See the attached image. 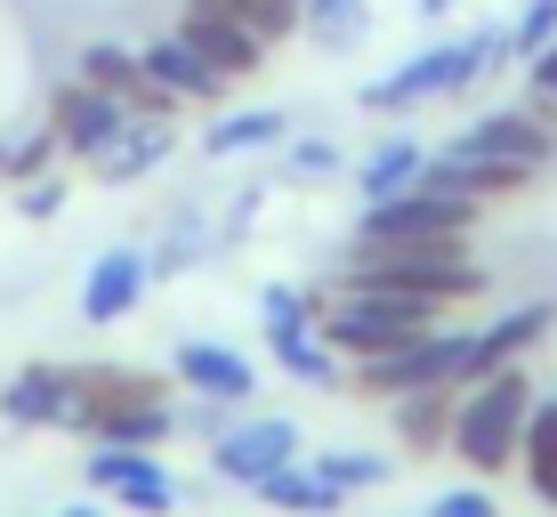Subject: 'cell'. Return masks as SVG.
Here are the masks:
<instances>
[{
	"label": "cell",
	"mask_w": 557,
	"mask_h": 517,
	"mask_svg": "<svg viewBox=\"0 0 557 517\" xmlns=\"http://www.w3.org/2000/svg\"><path fill=\"white\" fill-rule=\"evenodd\" d=\"M178 41L195 49L210 73H226V82H251V73L267 65V41H251V33H243L235 16H219L210 0H186V16H178Z\"/></svg>",
	"instance_id": "12"
},
{
	"label": "cell",
	"mask_w": 557,
	"mask_h": 517,
	"mask_svg": "<svg viewBox=\"0 0 557 517\" xmlns=\"http://www.w3.org/2000/svg\"><path fill=\"white\" fill-rule=\"evenodd\" d=\"M549 323H557L549 299H525V308H509L502 323H476V332H469V389H476L485 372H509V364H525V356L549 340Z\"/></svg>",
	"instance_id": "13"
},
{
	"label": "cell",
	"mask_w": 557,
	"mask_h": 517,
	"mask_svg": "<svg viewBox=\"0 0 557 517\" xmlns=\"http://www.w3.org/2000/svg\"><path fill=\"white\" fill-rule=\"evenodd\" d=\"M299 453H307V436H299V420H283V413L226 420V429L210 436V477H219V485H251L259 493V477H275L283 461H299Z\"/></svg>",
	"instance_id": "7"
},
{
	"label": "cell",
	"mask_w": 557,
	"mask_h": 517,
	"mask_svg": "<svg viewBox=\"0 0 557 517\" xmlns=\"http://www.w3.org/2000/svg\"><path fill=\"white\" fill-rule=\"evenodd\" d=\"M170 372H178L195 396H210V405H251L259 396V364L243 348H226V340H186Z\"/></svg>",
	"instance_id": "16"
},
{
	"label": "cell",
	"mask_w": 557,
	"mask_h": 517,
	"mask_svg": "<svg viewBox=\"0 0 557 517\" xmlns=\"http://www.w3.org/2000/svg\"><path fill=\"white\" fill-rule=\"evenodd\" d=\"M89 445H129V453H153V445H170L178 436V413L170 405H138V413H106V420H89Z\"/></svg>",
	"instance_id": "25"
},
{
	"label": "cell",
	"mask_w": 557,
	"mask_h": 517,
	"mask_svg": "<svg viewBox=\"0 0 557 517\" xmlns=\"http://www.w3.org/2000/svg\"><path fill=\"white\" fill-rule=\"evenodd\" d=\"M162 162H170V122H129L122 138L98 155V179L129 186V179H146V170H162Z\"/></svg>",
	"instance_id": "24"
},
{
	"label": "cell",
	"mask_w": 557,
	"mask_h": 517,
	"mask_svg": "<svg viewBox=\"0 0 557 517\" xmlns=\"http://www.w3.org/2000/svg\"><path fill=\"white\" fill-rule=\"evenodd\" d=\"M259 502H267V509H283V517H332L339 502H348V493H339V485H323L315 461L299 453V461H283L275 477H259Z\"/></svg>",
	"instance_id": "22"
},
{
	"label": "cell",
	"mask_w": 557,
	"mask_h": 517,
	"mask_svg": "<svg viewBox=\"0 0 557 517\" xmlns=\"http://www.w3.org/2000/svg\"><path fill=\"white\" fill-rule=\"evenodd\" d=\"M429 98H469V41H436V49L405 57L396 73H380V82L356 89L363 113H412Z\"/></svg>",
	"instance_id": "6"
},
{
	"label": "cell",
	"mask_w": 557,
	"mask_h": 517,
	"mask_svg": "<svg viewBox=\"0 0 557 517\" xmlns=\"http://www.w3.org/2000/svg\"><path fill=\"white\" fill-rule=\"evenodd\" d=\"M49 162H57V130H33L25 146H9V170H0V179H9V186H25V179H41Z\"/></svg>",
	"instance_id": "33"
},
{
	"label": "cell",
	"mask_w": 557,
	"mask_h": 517,
	"mask_svg": "<svg viewBox=\"0 0 557 517\" xmlns=\"http://www.w3.org/2000/svg\"><path fill=\"white\" fill-rule=\"evenodd\" d=\"M453 405H460V389H412V396H388L396 445H405L412 461H436V453H453Z\"/></svg>",
	"instance_id": "19"
},
{
	"label": "cell",
	"mask_w": 557,
	"mask_h": 517,
	"mask_svg": "<svg viewBox=\"0 0 557 517\" xmlns=\"http://www.w3.org/2000/svg\"><path fill=\"white\" fill-rule=\"evenodd\" d=\"M315 461V477L323 485H339V493H380L396 477V461L388 453H356V445H339V453H307Z\"/></svg>",
	"instance_id": "28"
},
{
	"label": "cell",
	"mask_w": 557,
	"mask_h": 517,
	"mask_svg": "<svg viewBox=\"0 0 557 517\" xmlns=\"http://www.w3.org/2000/svg\"><path fill=\"white\" fill-rule=\"evenodd\" d=\"M453 146H476V155L549 170V162H557V122H549V106H502V113H476Z\"/></svg>",
	"instance_id": "10"
},
{
	"label": "cell",
	"mask_w": 557,
	"mask_h": 517,
	"mask_svg": "<svg viewBox=\"0 0 557 517\" xmlns=\"http://www.w3.org/2000/svg\"><path fill=\"white\" fill-rule=\"evenodd\" d=\"M348 389L356 396H412V389H469V332H420L405 340V348H388V356H363L348 364Z\"/></svg>",
	"instance_id": "4"
},
{
	"label": "cell",
	"mask_w": 557,
	"mask_h": 517,
	"mask_svg": "<svg viewBox=\"0 0 557 517\" xmlns=\"http://www.w3.org/2000/svg\"><path fill=\"white\" fill-rule=\"evenodd\" d=\"M210 9H219V16H235V25L251 33V41H267V49L299 33V0H210Z\"/></svg>",
	"instance_id": "29"
},
{
	"label": "cell",
	"mask_w": 557,
	"mask_h": 517,
	"mask_svg": "<svg viewBox=\"0 0 557 517\" xmlns=\"http://www.w3.org/2000/svg\"><path fill=\"white\" fill-rule=\"evenodd\" d=\"M348 283H380V292L429 299V308H469L485 292V267L469 259V243H356V259L339 267V292Z\"/></svg>",
	"instance_id": "1"
},
{
	"label": "cell",
	"mask_w": 557,
	"mask_h": 517,
	"mask_svg": "<svg viewBox=\"0 0 557 517\" xmlns=\"http://www.w3.org/2000/svg\"><path fill=\"white\" fill-rule=\"evenodd\" d=\"M445 323V308H429V299H405V292H380V283H348V292L323 308V348L332 356H348V364H363V356H388V348H405V340H420V332H436Z\"/></svg>",
	"instance_id": "3"
},
{
	"label": "cell",
	"mask_w": 557,
	"mask_h": 517,
	"mask_svg": "<svg viewBox=\"0 0 557 517\" xmlns=\"http://www.w3.org/2000/svg\"><path fill=\"white\" fill-rule=\"evenodd\" d=\"M73 405H82V420H73V436H82L89 420H106V413L170 405V396H162L153 372H138V364H73Z\"/></svg>",
	"instance_id": "15"
},
{
	"label": "cell",
	"mask_w": 557,
	"mask_h": 517,
	"mask_svg": "<svg viewBox=\"0 0 557 517\" xmlns=\"http://www.w3.org/2000/svg\"><path fill=\"white\" fill-rule=\"evenodd\" d=\"M138 122L122 98H106V89H89V82H65L49 98V130H57V155H73V162H98L122 130Z\"/></svg>",
	"instance_id": "9"
},
{
	"label": "cell",
	"mask_w": 557,
	"mask_h": 517,
	"mask_svg": "<svg viewBox=\"0 0 557 517\" xmlns=\"http://www.w3.org/2000/svg\"><path fill=\"white\" fill-rule=\"evenodd\" d=\"M420 170H429V146H420L412 130H396V138H380L372 155H363V170H356V195H363V202L405 195V186H420Z\"/></svg>",
	"instance_id": "21"
},
{
	"label": "cell",
	"mask_w": 557,
	"mask_h": 517,
	"mask_svg": "<svg viewBox=\"0 0 557 517\" xmlns=\"http://www.w3.org/2000/svg\"><path fill=\"white\" fill-rule=\"evenodd\" d=\"M292 138V113L283 106H243V113H219V122L202 130V155L210 162H235V155H267V146Z\"/></svg>",
	"instance_id": "20"
},
{
	"label": "cell",
	"mask_w": 557,
	"mask_h": 517,
	"mask_svg": "<svg viewBox=\"0 0 557 517\" xmlns=\"http://www.w3.org/2000/svg\"><path fill=\"white\" fill-rule=\"evenodd\" d=\"M0 170H9V155H0Z\"/></svg>",
	"instance_id": "39"
},
{
	"label": "cell",
	"mask_w": 557,
	"mask_h": 517,
	"mask_svg": "<svg viewBox=\"0 0 557 517\" xmlns=\"http://www.w3.org/2000/svg\"><path fill=\"white\" fill-rule=\"evenodd\" d=\"M525 179H533L525 162L476 155V146H445V155H429V170H420V186L460 195V202H509V195H525Z\"/></svg>",
	"instance_id": "11"
},
{
	"label": "cell",
	"mask_w": 557,
	"mask_h": 517,
	"mask_svg": "<svg viewBox=\"0 0 557 517\" xmlns=\"http://www.w3.org/2000/svg\"><path fill=\"white\" fill-rule=\"evenodd\" d=\"M299 33L315 49H356L363 33H372V9H363V0H299Z\"/></svg>",
	"instance_id": "26"
},
{
	"label": "cell",
	"mask_w": 557,
	"mask_h": 517,
	"mask_svg": "<svg viewBox=\"0 0 557 517\" xmlns=\"http://www.w3.org/2000/svg\"><path fill=\"white\" fill-rule=\"evenodd\" d=\"M549 41H557V0H525V9H517V25H509L517 65H525V57H542Z\"/></svg>",
	"instance_id": "32"
},
{
	"label": "cell",
	"mask_w": 557,
	"mask_h": 517,
	"mask_svg": "<svg viewBox=\"0 0 557 517\" xmlns=\"http://www.w3.org/2000/svg\"><path fill=\"white\" fill-rule=\"evenodd\" d=\"M429 517H502V509H493L485 485H453V493H436V502H429Z\"/></svg>",
	"instance_id": "35"
},
{
	"label": "cell",
	"mask_w": 557,
	"mask_h": 517,
	"mask_svg": "<svg viewBox=\"0 0 557 517\" xmlns=\"http://www.w3.org/2000/svg\"><path fill=\"white\" fill-rule=\"evenodd\" d=\"M146 283H153V259L146 251H106V259H89V275H82V323H122L129 308L146 299Z\"/></svg>",
	"instance_id": "17"
},
{
	"label": "cell",
	"mask_w": 557,
	"mask_h": 517,
	"mask_svg": "<svg viewBox=\"0 0 557 517\" xmlns=\"http://www.w3.org/2000/svg\"><path fill=\"white\" fill-rule=\"evenodd\" d=\"M82 477H89V493H106V502H122L138 517H170L178 509V477L162 469V453L98 445V453H82Z\"/></svg>",
	"instance_id": "8"
},
{
	"label": "cell",
	"mask_w": 557,
	"mask_h": 517,
	"mask_svg": "<svg viewBox=\"0 0 557 517\" xmlns=\"http://www.w3.org/2000/svg\"><path fill=\"white\" fill-rule=\"evenodd\" d=\"M533 372L509 364V372H485L476 389H460L453 405V461H469L476 477L517 469V445H525V413H533Z\"/></svg>",
	"instance_id": "2"
},
{
	"label": "cell",
	"mask_w": 557,
	"mask_h": 517,
	"mask_svg": "<svg viewBox=\"0 0 557 517\" xmlns=\"http://www.w3.org/2000/svg\"><path fill=\"white\" fill-rule=\"evenodd\" d=\"M412 9H420V16H445V9H453V0H412Z\"/></svg>",
	"instance_id": "38"
},
{
	"label": "cell",
	"mask_w": 557,
	"mask_h": 517,
	"mask_svg": "<svg viewBox=\"0 0 557 517\" xmlns=\"http://www.w3.org/2000/svg\"><path fill=\"white\" fill-rule=\"evenodd\" d=\"M517 469H525L533 502L557 509V396H533V413H525V445H517Z\"/></svg>",
	"instance_id": "23"
},
{
	"label": "cell",
	"mask_w": 557,
	"mask_h": 517,
	"mask_svg": "<svg viewBox=\"0 0 557 517\" xmlns=\"http://www.w3.org/2000/svg\"><path fill=\"white\" fill-rule=\"evenodd\" d=\"M283 179L292 186H323V179H339V146L332 138H283Z\"/></svg>",
	"instance_id": "31"
},
{
	"label": "cell",
	"mask_w": 557,
	"mask_h": 517,
	"mask_svg": "<svg viewBox=\"0 0 557 517\" xmlns=\"http://www.w3.org/2000/svg\"><path fill=\"white\" fill-rule=\"evenodd\" d=\"M275 364L299 380V389H348V356L323 348V332H315V340H292V348H275Z\"/></svg>",
	"instance_id": "30"
},
{
	"label": "cell",
	"mask_w": 557,
	"mask_h": 517,
	"mask_svg": "<svg viewBox=\"0 0 557 517\" xmlns=\"http://www.w3.org/2000/svg\"><path fill=\"white\" fill-rule=\"evenodd\" d=\"M138 65H146V82H153V89H170V106H219V98H226V73H210L202 57L178 41V33L146 41V49H138Z\"/></svg>",
	"instance_id": "18"
},
{
	"label": "cell",
	"mask_w": 557,
	"mask_h": 517,
	"mask_svg": "<svg viewBox=\"0 0 557 517\" xmlns=\"http://www.w3.org/2000/svg\"><path fill=\"white\" fill-rule=\"evenodd\" d=\"M0 420H16V429H73L82 420V405H73V364H25L0 389Z\"/></svg>",
	"instance_id": "14"
},
{
	"label": "cell",
	"mask_w": 557,
	"mask_h": 517,
	"mask_svg": "<svg viewBox=\"0 0 557 517\" xmlns=\"http://www.w3.org/2000/svg\"><path fill=\"white\" fill-rule=\"evenodd\" d=\"M525 89H533V106L557 113V41H549L542 57H525Z\"/></svg>",
	"instance_id": "36"
},
{
	"label": "cell",
	"mask_w": 557,
	"mask_h": 517,
	"mask_svg": "<svg viewBox=\"0 0 557 517\" xmlns=\"http://www.w3.org/2000/svg\"><path fill=\"white\" fill-rule=\"evenodd\" d=\"M469 226H476V202L436 195V186H405V195L363 202L356 243H469Z\"/></svg>",
	"instance_id": "5"
},
{
	"label": "cell",
	"mask_w": 557,
	"mask_h": 517,
	"mask_svg": "<svg viewBox=\"0 0 557 517\" xmlns=\"http://www.w3.org/2000/svg\"><path fill=\"white\" fill-rule=\"evenodd\" d=\"M315 323H323V308H315L307 292H292V283H267V292H259V332H267V348L315 340Z\"/></svg>",
	"instance_id": "27"
},
{
	"label": "cell",
	"mask_w": 557,
	"mask_h": 517,
	"mask_svg": "<svg viewBox=\"0 0 557 517\" xmlns=\"http://www.w3.org/2000/svg\"><path fill=\"white\" fill-rule=\"evenodd\" d=\"M16 210H25V219H57V210H65V179H49V170L25 179L16 186Z\"/></svg>",
	"instance_id": "34"
},
{
	"label": "cell",
	"mask_w": 557,
	"mask_h": 517,
	"mask_svg": "<svg viewBox=\"0 0 557 517\" xmlns=\"http://www.w3.org/2000/svg\"><path fill=\"white\" fill-rule=\"evenodd\" d=\"M57 517H106L98 502H73V509H57Z\"/></svg>",
	"instance_id": "37"
}]
</instances>
